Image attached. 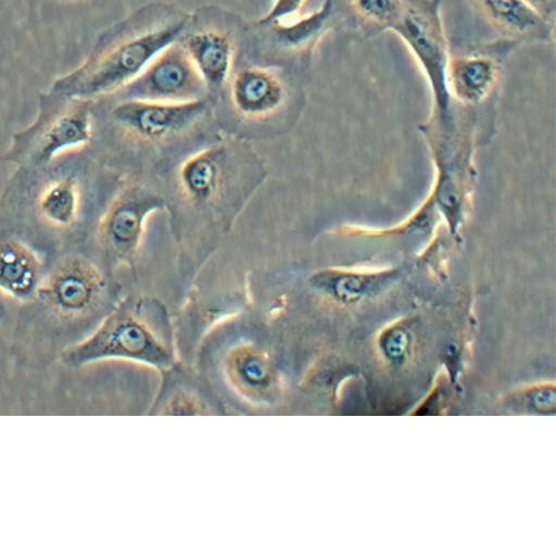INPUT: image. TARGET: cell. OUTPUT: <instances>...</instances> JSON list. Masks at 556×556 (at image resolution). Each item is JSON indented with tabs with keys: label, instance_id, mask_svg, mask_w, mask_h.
<instances>
[{
	"label": "cell",
	"instance_id": "cell-18",
	"mask_svg": "<svg viewBox=\"0 0 556 556\" xmlns=\"http://www.w3.org/2000/svg\"><path fill=\"white\" fill-rule=\"evenodd\" d=\"M394 276L393 271L354 273L327 268L314 273L309 285L325 295L349 302L387 287Z\"/></svg>",
	"mask_w": 556,
	"mask_h": 556
},
{
	"label": "cell",
	"instance_id": "cell-4",
	"mask_svg": "<svg viewBox=\"0 0 556 556\" xmlns=\"http://www.w3.org/2000/svg\"><path fill=\"white\" fill-rule=\"evenodd\" d=\"M111 288L102 269L86 254L68 248L47 266L26 319L88 334L112 309Z\"/></svg>",
	"mask_w": 556,
	"mask_h": 556
},
{
	"label": "cell",
	"instance_id": "cell-8",
	"mask_svg": "<svg viewBox=\"0 0 556 556\" xmlns=\"http://www.w3.org/2000/svg\"><path fill=\"white\" fill-rule=\"evenodd\" d=\"M406 45L430 87L442 119L450 115L451 94L446 70L448 43L441 15V0H402L396 21L389 28Z\"/></svg>",
	"mask_w": 556,
	"mask_h": 556
},
{
	"label": "cell",
	"instance_id": "cell-16",
	"mask_svg": "<svg viewBox=\"0 0 556 556\" xmlns=\"http://www.w3.org/2000/svg\"><path fill=\"white\" fill-rule=\"evenodd\" d=\"M500 74L496 60L482 53L450 55L446 81L450 94L466 103L482 101L494 88Z\"/></svg>",
	"mask_w": 556,
	"mask_h": 556
},
{
	"label": "cell",
	"instance_id": "cell-14",
	"mask_svg": "<svg viewBox=\"0 0 556 556\" xmlns=\"http://www.w3.org/2000/svg\"><path fill=\"white\" fill-rule=\"evenodd\" d=\"M162 380L149 415H224L220 396L203 374L188 363H178L161 370Z\"/></svg>",
	"mask_w": 556,
	"mask_h": 556
},
{
	"label": "cell",
	"instance_id": "cell-11",
	"mask_svg": "<svg viewBox=\"0 0 556 556\" xmlns=\"http://www.w3.org/2000/svg\"><path fill=\"white\" fill-rule=\"evenodd\" d=\"M291 74L295 72L278 65L238 63L226 85L232 108L251 119L274 115L289 99Z\"/></svg>",
	"mask_w": 556,
	"mask_h": 556
},
{
	"label": "cell",
	"instance_id": "cell-7",
	"mask_svg": "<svg viewBox=\"0 0 556 556\" xmlns=\"http://www.w3.org/2000/svg\"><path fill=\"white\" fill-rule=\"evenodd\" d=\"M247 22L215 5L191 12L177 41L185 48L207 89L218 93L240 61Z\"/></svg>",
	"mask_w": 556,
	"mask_h": 556
},
{
	"label": "cell",
	"instance_id": "cell-5",
	"mask_svg": "<svg viewBox=\"0 0 556 556\" xmlns=\"http://www.w3.org/2000/svg\"><path fill=\"white\" fill-rule=\"evenodd\" d=\"M198 357L201 374L220 399L239 408L267 410L286 400L287 352L267 341L235 339Z\"/></svg>",
	"mask_w": 556,
	"mask_h": 556
},
{
	"label": "cell",
	"instance_id": "cell-9",
	"mask_svg": "<svg viewBox=\"0 0 556 556\" xmlns=\"http://www.w3.org/2000/svg\"><path fill=\"white\" fill-rule=\"evenodd\" d=\"M333 14V0L296 17L245 26L244 52L263 64L296 71L307 64L311 54L327 31Z\"/></svg>",
	"mask_w": 556,
	"mask_h": 556
},
{
	"label": "cell",
	"instance_id": "cell-12",
	"mask_svg": "<svg viewBox=\"0 0 556 556\" xmlns=\"http://www.w3.org/2000/svg\"><path fill=\"white\" fill-rule=\"evenodd\" d=\"M163 204L160 197L138 187L121 192L97 225L98 241L105 253L128 262L139 247L147 217Z\"/></svg>",
	"mask_w": 556,
	"mask_h": 556
},
{
	"label": "cell",
	"instance_id": "cell-24",
	"mask_svg": "<svg viewBox=\"0 0 556 556\" xmlns=\"http://www.w3.org/2000/svg\"><path fill=\"white\" fill-rule=\"evenodd\" d=\"M60 1H64V2H76V1H81V0H60Z\"/></svg>",
	"mask_w": 556,
	"mask_h": 556
},
{
	"label": "cell",
	"instance_id": "cell-13",
	"mask_svg": "<svg viewBox=\"0 0 556 556\" xmlns=\"http://www.w3.org/2000/svg\"><path fill=\"white\" fill-rule=\"evenodd\" d=\"M208 111L206 98L184 102L122 100L111 111L114 123L142 139L176 135L201 119Z\"/></svg>",
	"mask_w": 556,
	"mask_h": 556
},
{
	"label": "cell",
	"instance_id": "cell-22",
	"mask_svg": "<svg viewBox=\"0 0 556 556\" xmlns=\"http://www.w3.org/2000/svg\"><path fill=\"white\" fill-rule=\"evenodd\" d=\"M531 7L549 20L555 13L556 0H526Z\"/></svg>",
	"mask_w": 556,
	"mask_h": 556
},
{
	"label": "cell",
	"instance_id": "cell-20",
	"mask_svg": "<svg viewBox=\"0 0 556 556\" xmlns=\"http://www.w3.org/2000/svg\"><path fill=\"white\" fill-rule=\"evenodd\" d=\"M356 14L365 22L389 29L396 21L402 0H351Z\"/></svg>",
	"mask_w": 556,
	"mask_h": 556
},
{
	"label": "cell",
	"instance_id": "cell-23",
	"mask_svg": "<svg viewBox=\"0 0 556 556\" xmlns=\"http://www.w3.org/2000/svg\"><path fill=\"white\" fill-rule=\"evenodd\" d=\"M2 315H3V305H2V303L0 301V320L2 318Z\"/></svg>",
	"mask_w": 556,
	"mask_h": 556
},
{
	"label": "cell",
	"instance_id": "cell-10",
	"mask_svg": "<svg viewBox=\"0 0 556 556\" xmlns=\"http://www.w3.org/2000/svg\"><path fill=\"white\" fill-rule=\"evenodd\" d=\"M117 93L122 100L184 102L205 98L207 89L191 58L176 40Z\"/></svg>",
	"mask_w": 556,
	"mask_h": 556
},
{
	"label": "cell",
	"instance_id": "cell-3",
	"mask_svg": "<svg viewBox=\"0 0 556 556\" xmlns=\"http://www.w3.org/2000/svg\"><path fill=\"white\" fill-rule=\"evenodd\" d=\"M174 331L165 308L154 300H125L85 337L66 345L62 363L73 369L124 359L164 370L177 362Z\"/></svg>",
	"mask_w": 556,
	"mask_h": 556
},
{
	"label": "cell",
	"instance_id": "cell-15",
	"mask_svg": "<svg viewBox=\"0 0 556 556\" xmlns=\"http://www.w3.org/2000/svg\"><path fill=\"white\" fill-rule=\"evenodd\" d=\"M47 258L23 238L0 230V293L23 304L35 296Z\"/></svg>",
	"mask_w": 556,
	"mask_h": 556
},
{
	"label": "cell",
	"instance_id": "cell-2",
	"mask_svg": "<svg viewBox=\"0 0 556 556\" xmlns=\"http://www.w3.org/2000/svg\"><path fill=\"white\" fill-rule=\"evenodd\" d=\"M191 12L151 2L104 29L80 65L56 77L50 90L94 100L117 93L165 47L176 41Z\"/></svg>",
	"mask_w": 556,
	"mask_h": 556
},
{
	"label": "cell",
	"instance_id": "cell-6",
	"mask_svg": "<svg viewBox=\"0 0 556 556\" xmlns=\"http://www.w3.org/2000/svg\"><path fill=\"white\" fill-rule=\"evenodd\" d=\"M92 104L93 100L50 89L39 93L35 119L12 135L5 160L18 167H37L86 146L93 134Z\"/></svg>",
	"mask_w": 556,
	"mask_h": 556
},
{
	"label": "cell",
	"instance_id": "cell-21",
	"mask_svg": "<svg viewBox=\"0 0 556 556\" xmlns=\"http://www.w3.org/2000/svg\"><path fill=\"white\" fill-rule=\"evenodd\" d=\"M307 0H274V3L267 14L257 22L268 23L274 21H283L296 17L302 13Z\"/></svg>",
	"mask_w": 556,
	"mask_h": 556
},
{
	"label": "cell",
	"instance_id": "cell-17",
	"mask_svg": "<svg viewBox=\"0 0 556 556\" xmlns=\"http://www.w3.org/2000/svg\"><path fill=\"white\" fill-rule=\"evenodd\" d=\"M485 17L507 35L536 41L553 39L549 20L526 0H476Z\"/></svg>",
	"mask_w": 556,
	"mask_h": 556
},
{
	"label": "cell",
	"instance_id": "cell-19",
	"mask_svg": "<svg viewBox=\"0 0 556 556\" xmlns=\"http://www.w3.org/2000/svg\"><path fill=\"white\" fill-rule=\"evenodd\" d=\"M220 152L212 149L200 152L182 165L179 176L186 193L197 202L208 200L220 181Z\"/></svg>",
	"mask_w": 556,
	"mask_h": 556
},
{
	"label": "cell",
	"instance_id": "cell-1",
	"mask_svg": "<svg viewBox=\"0 0 556 556\" xmlns=\"http://www.w3.org/2000/svg\"><path fill=\"white\" fill-rule=\"evenodd\" d=\"M88 167L75 151L42 166L18 167L0 199V230L45 256L75 247L89 214Z\"/></svg>",
	"mask_w": 556,
	"mask_h": 556
}]
</instances>
